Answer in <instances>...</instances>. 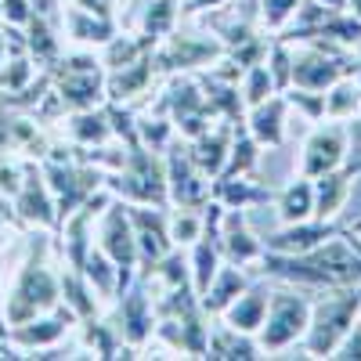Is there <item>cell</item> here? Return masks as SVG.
<instances>
[{
  "mask_svg": "<svg viewBox=\"0 0 361 361\" xmlns=\"http://www.w3.org/2000/svg\"><path fill=\"white\" fill-rule=\"evenodd\" d=\"M243 8H253V15H257V0H238Z\"/></svg>",
  "mask_w": 361,
  "mask_h": 361,
  "instance_id": "cell-48",
  "label": "cell"
},
{
  "mask_svg": "<svg viewBox=\"0 0 361 361\" xmlns=\"http://www.w3.org/2000/svg\"><path fill=\"white\" fill-rule=\"evenodd\" d=\"M311 307H314V300L307 289L286 286V282H282V289H271L264 325L257 329V343H260L264 357L286 354L304 343L307 325H311Z\"/></svg>",
  "mask_w": 361,
  "mask_h": 361,
  "instance_id": "cell-2",
  "label": "cell"
},
{
  "mask_svg": "<svg viewBox=\"0 0 361 361\" xmlns=\"http://www.w3.org/2000/svg\"><path fill=\"white\" fill-rule=\"evenodd\" d=\"M163 163H166L170 206H177V209H202L209 202V185H214V180L195 166V159L188 156V145L177 137L163 152Z\"/></svg>",
  "mask_w": 361,
  "mask_h": 361,
  "instance_id": "cell-11",
  "label": "cell"
},
{
  "mask_svg": "<svg viewBox=\"0 0 361 361\" xmlns=\"http://www.w3.org/2000/svg\"><path fill=\"white\" fill-rule=\"evenodd\" d=\"M170 243L180 246V250H188L195 238H202V209H177L170 206Z\"/></svg>",
  "mask_w": 361,
  "mask_h": 361,
  "instance_id": "cell-36",
  "label": "cell"
},
{
  "mask_svg": "<svg viewBox=\"0 0 361 361\" xmlns=\"http://www.w3.org/2000/svg\"><path fill=\"white\" fill-rule=\"evenodd\" d=\"M180 22V8L177 0H148V4H141V18H137V33H145L148 40H163L170 37L173 29Z\"/></svg>",
  "mask_w": 361,
  "mask_h": 361,
  "instance_id": "cell-31",
  "label": "cell"
},
{
  "mask_svg": "<svg viewBox=\"0 0 361 361\" xmlns=\"http://www.w3.org/2000/svg\"><path fill=\"white\" fill-rule=\"evenodd\" d=\"M51 238H54V231H33V238H29L25 260L18 264L15 282L4 296L8 329L62 304V271H58L62 264L51 260V250H54Z\"/></svg>",
  "mask_w": 361,
  "mask_h": 361,
  "instance_id": "cell-1",
  "label": "cell"
},
{
  "mask_svg": "<svg viewBox=\"0 0 361 361\" xmlns=\"http://www.w3.org/2000/svg\"><path fill=\"white\" fill-rule=\"evenodd\" d=\"M130 206V221H134V235H137V257H141V271H148L156 260H163L173 243H170V206H145V202H127Z\"/></svg>",
  "mask_w": 361,
  "mask_h": 361,
  "instance_id": "cell-14",
  "label": "cell"
},
{
  "mask_svg": "<svg viewBox=\"0 0 361 361\" xmlns=\"http://www.w3.org/2000/svg\"><path fill=\"white\" fill-rule=\"evenodd\" d=\"M357 119H361V116H357Z\"/></svg>",
  "mask_w": 361,
  "mask_h": 361,
  "instance_id": "cell-50",
  "label": "cell"
},
{
  "mask_svg": "<svg viewBox=\"0 0 361 361\" xmlns=\"http://www.w3.org/2000/svg\"><path fill=\"white\" fill-rule=\"evenodd\" d=\"M185 253H188V279H192V289H195V296H202V293L209 289V282H214V275L221 271V264H224V257H221V250H217V235L195 238Z\"/></svg>",
  "mask_w": 361,
  "mask_h": 361,
  "instance_id": "cell-28",
  "label": "cell"
},
{
  "mask_svg": "<svg viewBox=\"0 0 361 361\" xmlns=\"http://www.w3.org/2000/svg\"><path fill=\"white\" fill-rule=\"evenodd\" d=\"M11 25H0V66H4V58H8V51H11Z\"/></svg>",
  "mask_w": 361,
  "mask_h": 361,
  "instance_id": "cell-43",
  "label": "cell"
},
{
  "mask_svg": "<svg viewBox=\"0 0 361 361\" xmlns=\"http://www.w3.org/2000/svg\"><path fill=\"white\" fill-rule=\"evenodd\" d=\"M304 0H257V25L267 29L271 37H279L282 29L296 18Z\"/></svg>",
  "mask_w": 361,
  "mask_h": 361,
  "instance_id": "cell-35",
  "label": "cell"
},
{
  "mask_svg": "<svg viewBox=\"0 0 361 361\" xmlns=\"http://www.w3.org/2000/svg\"><path fill=\"white\" fill-rule=\"evenodd\" d=\"M0 336L8 340V314H4V289H0Z\"/></svg>",
  "mask_w": 361,
  "mask_h": 361,
  "instance_id": "cell-44",
  "label": "cell"
},
{
  "mask_svg": "<svg viewBox=\"0 0 361 361\" xmlns=\"http://www.w3.org/2000/svg\"><path fill=\"white\" fill-rule=\"evenodd\" d=\"M361 318V286H340L322 293L311 307V325L307 336L300 343L304 357H333L340 340L350 333V325Z\"/></svg>",
  "mask_w": 361,
  "mask_h": 361,
  "instance_id": "cell-3",
  "label": "cell"
},
{
  "mask_svg": "<svg viewBox=\"0 0 361 361\" xmlns=\"http://www.w3.org/2000/svg\"><path fill=\"white\" fill-rule=\"evenodd\" d=\"M267 300H271V289L260 286V282H250V286L228 304V311L221 314V322L231 325V329H238V333L257 336V329L264 325V314H267Z\"/></svg>",
  "mask_w": 361,
  "mask_h": 361,
  "instance_id": "cell-23",
  "label": "cell"
},
{
  "mask_svg": "<svg viewBox=\"0 0 361 361\" xmlns=\"http://www.w3.org/2000/svg\"><path fill=\"white\" fill-rule=\"evenodd\" d=\"M44 177H47V188L54 195L58 206V224H62L73 209H80L90 195H98L105 188V170L87 163V159H40Z\"/></svg>",
  "mask_w": 361,
  "mask_h": 361,
  "instance_id": "cell-5",
  "label": "cell"
},
{
  "mask_svg": "<svg viewBox=\"0 0 361 361\" xmlns=\"http://www.w3.org/2000/svg\"><path fill=\"white\" fill-rule=\"evenodd\" d=\"M217 250L224 257V264H238V267H253L264 257V238L250 228L246 209H224L221 228H217Z\"/></svg>",
  "mask_w": 361,
  "mask_h": 361,
  "instance_id": "cell-13",
  "label": "cell"
},
{
  "mask_svg": "<svg viewBox=\"0 0 361 361\" xmlns=\"http://www.w3.org/2000/svg\"><path fill=\"white\" fill-rule=\"evenodd\" d=\"M253 282V275L246 267H238V264H221V271L214 275V282H209V289L199 296V304H202V311L209 314V318H221L224 311H228V304L243 293L246 286Z\"/></svg>",
  "mask_w": 361,
  "mask_h": 361,
  "instance_id": "cell-25",
  "label": "cell"
},
{
  "mask_svg": "<svg viewBox=\"0 0 361 361\" xmlns=\"http://www.w3.org/2000/svg\"><path fill=\"white\" fill-rule=\"evenodd\" d=\"M336 361H361V318L350 325V333L340 340V347L333 350Z\"/></svg>",
  "mask_w": 361,
  "mask_h": 361,
  "instance_id": "cell-39",
  "label": "cell"
},
{
  "mask_svg": "<svg viewBox=\"0 0 361 361\" xmlns=\"http://www.w3.org/2000/svg\"><path fill=\"white\" fill-rule=\"evenodd\" d=\"M159 76L156 69V58L152 51L141 54L137 62L123 66V69H112L105 73V102H116V105H130L134 98L148 94V87H152V80Z\"/></svg>",
  "mask_w": 361,
  "mask_h": 361,
  "instance_id": "cell-19",
  "label": "cell"
},
{
  "mask_svg": "<svg viewBox=\"0 0 361 361\" xmlns=\"http://www.w3.org/2000/svg\"><path fill=\"white\" fill-rule=\"evenodd\" d=\"M33 4L37 0H0V25L25 29V22L33 18Z\"/></svg>",
  "mask_w": 361,
  "mask_h": 361,
  "instance_id": "cell-38",
  "label": "cell"
},
{
  "mask_svg": "<svg viewBox=\"0 0 361 361\" xmlns=\"http://www.w3.org/2000/svg\"><path fill=\"white\" fill-rule=\"evenodd\" d=\"M80 275L87 279V286L94 289V296L102 300V307H112V300L123 293L130 282L123 279V271L116 267V260L94 243V250L87 253V260H83V267H80Z\"/></svg>",
  "mask_w": 361,
  "mask_h": 361,
  "instance_id": "cell-22",
  "label": "cell"
},
{
  "mask_svg": "<svg viewBox=\"0 0 361 361\" xmlns=\"http://www.w3.org/2000/svg\"><path fill=\"white\" fill-rule=\"evenodd\" d=\"M94 243L116 260V267L123 271V279L134 282L141 275V257H137V235H134V221H130V206L123 199H109L105 209L98 214L94 224Z\"/></svg>",
  "mask_w": 361,
  "mask_h": 361,
  "instance_id": "cell-8",
  "label": "cell"
},
{
  "mask_svg": "<svg viewBox=\"0 0 361 361\" xmlns=\"http://www.w3.org/2000/svg\"><path fill=\"white\" fill-rule=\"evenodd\" d=\"M260 156H264L260 141H257L250 130H235V141H231L224 173H253V170L260 166Z\"/></svg>",
  "mask_w": 361,
  "mask_h": 361,
  "instance_id": "cell-33",
  "label": "cell"
},
{
  "mask_svg": "<svg viewBox=\"0 0 361 361\" xmlns=\"http://www.w3.org/2000/svg\"><path fill=\"white\" fill-rule=\"evenodd\" d=\"M11 221H18L15 209H11V202L0 199V253H4V246H8V224H11Z\"/></svg>",
  "mask_w": 361,
  "mask_h": 361,
  "instance_id": "cell-42",
  "label": "cell"
},
{
  "mask_svg": "<svg viewBox=\"0 0 361 361\" xmlns=\"http://www.w3.org/2000/svg\"><path fill=\"white\" fill-rule=\"evenodd\" d=\"M116 33H119L116 18L94 15V11L76 8V4H62V37L73 47H94V51H102Z\"/></svg>",
  "mask_w": 361,
  "mask_h": 361,
  "instance_id": "cell-16",
  "label": "cell"
},
{
  "mask_svg": "<svg viewBox=\"0 0 361 361\" xmlns=\"http://www.w3.org/2000/svg\"><path fill=\"white\" fill-rule=\"evenodd\" d=\"M224 54V44L214 33H180L173 29L170 37H163L152 47L156 69L159 76H177V73H199V69H214Z\"/></svg>",
  "mask_w": 361,
  "mask_h": 361,
  "instance_id": "cell-7",
  "label": "cell"
},
{
  "mask_svg": "<svg viewBox=\"0 0 361 361\" xmlns=\"http://www.w3.org/2000/svg\"><path fill=\"white\" fill-rule=\"evenodd\" d=\"M350 152V130L340 119H322V123H311L304 145H300V173L304 177H322L329 170H336L347 163Z\"/></svg>",
  "mask_w": 361,
  "mask_h": 361,
  "instance_id": "cell-10",
  "label": "cell"
},
{
  "mask_svg": "<svg viewBox=\"0 0 361 361\" xmlns=\"http://www.w3.org/2000/svg\"><path fill=\"white\" fill-rule=\"evenodd\" d=\"M105 188L123 202L170 206L163 152H152V148H145V145H130L123 163L116 170H105Z\"/></svg>",
  "mask_w": 361,
  "mask_h": 361,
  "instance_id": "cell-4",
  "label": "cell"
},
{
  "mask_svg": "<svg viewBox=\"0 0 361 361\" xmlns=\"http://www.w3.org/2000/svg\"><path fill=\"white\" fill-rule=\"evenodd\" d=\"M25 170H29V159L25 156H15V152H0V199H15L25 185Z\"/></svg>",
  "mask_w": 361,
  "mask_h": 361,
  "instance_id": "cell-37",
  "label": "cell"
},
{
  "mask_svg": "<svg viewBox=\"0 0 361 361\" xmlns=\"http://www.w3.org/2000/svg\"><path fill=\"white\" fill-rule=\"evenodd\" d=\"M246 130L260 141V148H282L286 141V123H289V102L286 94H271L260 105H250L243 116Z\"/></svg>",
  "mask_w": 361,
  "mask_h": 361,
  "instance_id": "cell-20",
  "label": "cell"
},
{
  "mask_svg": "<svg viewBox=\"0 0 361 361\" xmlns=\"http://www.w3.org/2000/svg\"><path fill=\"white\" fill-rule=\"evenodd\" d=\"M177 141V127L163 105L148 109L145 116H137V145L152 148V152H166V148Z\"/></svg>",
  "mask_w": 361,
  "mask_h": 361,
  "instance_id": "cell-30",
  "label": "cell"
},
{
  "mask_svg": "<svg viewBox=\"0 0 361 361\" xmlns=\"http://www.w3.org/2000/svg\"><path fill=\"white\" fill-rule=\"evenodd\" d=\"M238 94H243L246 109L267 102L271 94H279V87H275V80H271V73H267V66H264V58H260V62H253L243 76H238Z\"/></svg>",
  "mask_w": 361,
  "mask_h": 361,
  "instance_id": "cell-32",
  "label": "cell"
},
{
  "mask_svg": "<svg viewBox=\"0 0 361 361\" xmlns=\"http://www.w3.org/2000/svg\"><path fill=\"white\" fill-rule=\"evenodd\" d=\"M361 177V163H343L336 170H329L322 177H314V217L336 221L340 209L347 206V199L354 195V185Z\"/></svg>",
  "mask_w": 361,
  "mask_h": 361,
  "instance_id": "cell-18",
  "label": "cell"
},
{
  "mask_svg": "<svg viewBox=\"0 0 361 361\" xmlns=\"http://www.w3.org/2000/svg\"><path fill=\"white\" fill-rule=\"evenodd\" d=\"M62 134H66V141H69L73 148H102V145H109V141L116 137L105 105L80 109V112H66V116H62Z\"/></svg>",
  "mask_w": 361,
  "mask_h": 361,
  "instance_id": "cell-21",
  "label": "cell"
},
{
  "mask_svg": "<svg viewBox=\"0 0 361 361\" xmlns=\"http://www.w3.org/2000/svg\"><path fill=\"white\" fill-rule=\"evenodd\" d=\"M235 130H238V123L217 119V123L209 127V130H202L199 137L185 141V145H188V156L195 159V166H199L209 180L224 173V166H228V152H231V141H235Z\"/></svg>",
  "mask_w": 361,
  "mask_h": 361,
  "instance_id": "cell-17",
  "label": "cell"
},
{
  "mask_svg": "<svg viewBox=\"0 0 361 361\" xmlns=\"http://www.w3.org/2000/svg\"><path fill=\"white\" fill-rule=\"evenodd\" d=\"M336 231H340V221L307 217V221H296V224H282L275 235H267L264 250H271V253H311L325 243V238H333Z\"/></svg>",
  "mask_w": 361,
  "mask_h": 361,
  "instance_id": "cell-15",
  "label": "cell"
},
{
  "mask_svg": "<svg viewBox=\"0 0 361 361\" xmlns=\"http://www.w3.org/2000/svg\"><path fill=\"white\" fill-rule=\"evenodd\" d=\"M318 4L329 11H347V0H318Z\"/></svg>",
  "mask_w": 361,
  "mask_h": 361,
  "instance_id": "cell-46",
  "label": "cell"
},
{
  "mask_svg": "<svg viewBox=\"0 0 361 361\" xmlns=\"http://www.w3.org/2000/svg\"><path fill=\"white\" fill-rule=\"evenodd\" d=\"M127 4H130V8H141V4H148V0H127Z\"/></svg>",
  "mask_w": 361,
  "mask_h": 361,
  "instance_id": "cell-49",
  "label": "cell"
},
{
  "mask_svg": "<svg viewBox=\"0 0 361 361\" xmlns=\"http://www.w3.org/2000/svg\"><path fill=\"white\" fill-rule=\"evenodd\" d=\"M264 66H267L271 80H275L279 94H282V90H289L293 87V44L282 40V37H275V40L267 44V51H264Z\"/></svg>",
  "mask_w": 361,
  "mask_h": 361,
  "instance_id": "cell-34",
  "label": "cell"
},
{
  "mask_svg": "<svg viewBox=\"0 0 361 361\" xmlns=\"http://www.w3.org/2000/svg\"><path fill=\"white\" fill-rule=\"evenodd\" d=\"M109 322H112V329L119 333V340H123L134 354L152 343L159 314H156L152 293H148V282H145L141 275L112 300V318H109Z\"/></svg>",
  "mask_w": 361,
  "mask_h": 361,
  "instance_id": "cell-6",
  "label": "cell"
},
{
  "mask_svg": "<svg viewBox=\"0 0 361 361\" xmlns=\"http://www.w3.org/2000/svg\"><path fill=\"white\" fill-rule=\"evenodd\" d=\"M228 4H235V0H185L180 18H199V15H206V11H224Z\"/></svg>",
  "mask_w": 361,
  "mask_h": 361,
  "instance_id": "cell-40",
  "label": "cell"
},
{
  "mask_svg": "<svg viewBox=\"0 0 361 361\" xmlns=\"http://www.w3.org/2000/svg\"><path fill=\"white\" fill-rule=\"evenodd\" d=\"M206 357H217V361H257V357H264V350H260L257 336L238 333V329H231V325H224L217 318V322H209Z\"/></svg>",
  "mask_w": 361,
  "mask_h": 361,
  "instance_id": "cell-24",
  "label": "cell"
},
{
  "mask_svg": "<svg viewBox=\"0 0 361 361\" xmlns=\"http://www.w3.org/2000/svg\"><path fill=\"white\" fill-rule=\"evenodd\" d=\"M76 325H80L76 311L62 300L58 307H51V311H44V314H37V318H29V322L11 325V329H8V340H11V347H15L22 357H29V354H37V350L62 347V343L76 333Z\"/></svg>",
  "mask_w": 361,
  "mask_h": 361,
  "instance_id": "cell-9",
  "label": "cell"
},
{
  "mask_svg": "<svg viewBox=\"0 0 361 361\" xmlns=\"http://www.w3.org/2000/svg\"><path fill=\"white\" fill-rule=\"evenodd\" d=\"M347 11H350V15L361 22V0H347Z\"/></svg>",
  "mask_w": 361,
  "mask_h": 361,
  "instance_id": "cell-47",
  "label": "cell"
},
{
  "mask_svg": "<svg viewBox=\"0 0 361 361\" xmlns=\"http://www.w3.org/2000/svg\"><path fill=\"white\" fill-rule=\"evenodd\" d=\"M361 116V76L347 73L333 87H325V119H357Z\"/></svg>",
  "mask_w": 361,
  "mask_h": 361,
  "instance_id": "cell-29",
  "label": "cell"
},
{
  "mask_svg": "<svg viewBox=\"0 0 361 361\" xmlns=\"http://www.w3.org/2000/svg\"><path fill=\"white\" fill-rule=\"evenodd\" d=\"M66 4H76V8L94 11V15H109V18H116V0H66Z\"/></svg>",
  "mask_w": 361,
  "mask_h": 361,
  "instance_id": "cell-41",
  "label": "cell"
},
{
  "mask_svg": "<svg viewBox=\"0 0 361 361\" xmlns=\"http://www.w3.org/2000/svg\"><path fill=\"white\" fill-rule=\"evenodd\" d=\"M250 177L253 173H221V177H214L209 199H217L224 209H250L257 202H267L271 188H257Z\"/></svg>",
  "mask_w": 361,
  "mask_h": 361,
  "instance_id": "cell-26",
  "label": "cell"
},
{
  "mask_svg": "<svg viewBox=\"0 0 361 361\" xmlns=\"http://www.w3.org/2000/svg\"><path fill=\"white\" fill-rule=\"evenodd\" d=\"M0 357H22V354L11 347V340H4V336H0Z\"/></svg>",
  "mask_w": 361,
  "mask_h": 361,
  "instance_id": "cell-45",
  "label": "cell"
},
{
  "mask_svg": "<svg viewBox=\"0 0 361 361\" xmlns=\"http://www.w3.org/2000/svg\"><path fill=\"white\" fill-rule=\"evenodd\" d=\"M11 209H15L18 224L29 228V231H58V206H54V195L47 188V177H44L40 159H29L25 185L11 199Z\"/></svg>",
  "mask_w": 361,
  "mask_h": 361,
  "instance_id": "cell-12",
  "label": "cell"
},
{
  "mask_svg": "<svg viewBox=\"0 0 361 361\" xmlns=\"http://www.w3.org/2000/svg\"><path fill=\"white\" fill-rule=\"evenodd\" d=\"M275 209H279V224H296V221L314 217V180L304 177V173H296L289 185L279 188Z\"/></svg>",
  "mask_w": 361,
  "mask_h": 361,
  "instance_id": "cell-27",
  "label": "cell"
}]
</instances>
